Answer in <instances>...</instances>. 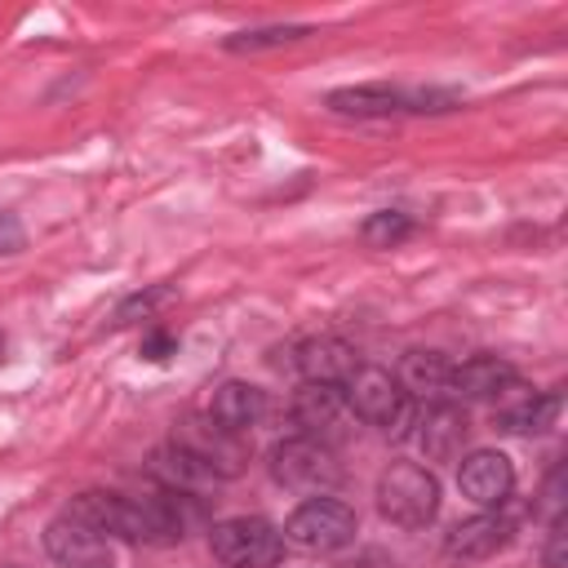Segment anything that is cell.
Segmentation results:
<instances>
[{"label":"cell","mask_w":568,"mask_h":568,"mask_svg":"<svg viewBox=\"0 0 568 568\" xmlns=\"http://www.w3.org/2000/svg\"><path fill=\"white\" fill-rule=\"evenodd\" d=\"M359 235H364L373 248H390V244H399L404 235H413V222H408V213H399V209H382V213L364 217Z\"/></svg>","instance_id":"cell-18"},{"label":"cell","mask_w":568,"mask_h":568,"mask_svg":"<svg viewBox=\"0 0 568 568\" xmlns=\"http://www.w3.org/2000/svg\"><path fill=\"white\" fill-rule=\"evenodd\" d=\"M457 484L475 506H501L510 497V488H515V466L497 448H475L470 457H462Z\"/></svg>","instance_id":"cell-6"},{"label":"cell","mask_w":568,"mask_h":568,"mask_svg":"<svg viewBox=\"0 0 568 568\" xmlns=\"http://www.w3.org/2000/svg\"><path fill=\"white\" fill-rule=\"evenodd\" d=\"M169 355H178V337H173V333H164V328H151V333L142 337V359L164 364Z\"/></svg>","instance_id":"cell-20"},{"label":"cell","mask_w":568,"mask_h":568,"mask_svg":"<svg viewBox=\"0 0 568 568\" xmlns=\"http://www.w3.org/2000/svg\"><path fill=\"white\" fill-rule=\"evenodd\" d=\"M209 546L226 568H275L284 559V537L275 532V524H266L257 515L213 524Z\"/></svg>","instance_id":"cell-3"},{"label":"cell","mask_w":568,"mask_h":568,"mask_svg":"<svg viewBox=\"0 0 568 568\" xmlns=\"http://www.w3.org/2000/svg\"><path fill=\"white\" fill-rule=\"evenodd\" d=\"M448 373H453V364L439 351H408L399 359L395 382H399V390L408 399H435V395L448 390Z\"/></svg>","instance_id":"cell-13"},{"label":"cell","mask_w":568,"mask_h":568,"mask_svg":"<svg viewBox=\"0 0 568 568\" xmlns=\"http://www.w3.org/2000/svg\"><path fill=\"white\" fill-rule=\"evenodd\" d=\"M417 426H422L417 444H422V453L430 462H453L462 453L466 435H470V422H466V413L457 404H430L426 417H417Z\"/></svg>","instance_id":"cell-10"},{"label":"cell","mask_w":568,"mask_h":568,"mask_svg":"<svg viewBox=\"0 0 568 568\" xmlns=\"http://www.w3.org/2000/svg\"><path fill=\"white\" fill-rule=\"evenodd\" d=\"M0 346H4V337H0Z\"/></svg>","instance_id":"cell-24"},{"label":"cell","mask_w":568,"mask_h":568,"mask_svg":"<svg viewBox=\"0 0 568 568\" xmlns=\"http://www.w3.org/2000/svg\"><path fill=\"white\" fill-rule=\"evenodd\" d=\"M284 532L302 550H342L355 541V510L337 497H311L288 515Z\"/></svg>","instance_id":"cell-4"},{"label":"cell","mask_w":568,"mask_h":568,"mask_svg":"<svg viewBox=\"0 0 568 568\" xmlns=\"http://www.w3.org/2000/svg\"><path fill=\"white\" fill-rule=\"evenodd\" d=\"M27 244V235H22V222L9 213V209H0V253H18Z\"/></svg>","instance_id":"cell-21"},{"label":"cell","mask_w":568,"mask_h":568,"mask_svg":"<svg viewBox=\"0 0 568 568\" xmlns=\"http://www.w3.org/2000/svg\"><path fill=\"white\" fill-rule=\"evenodd\" d=\"M297 368L306 382H333V386H346V377L359 368V355L351 342L342 337H306L297 346Z\"/></svg>","instance_id":"cell-9"},{"label":"cell","mask_w":568,"mask_h":568,"mask_svg":"<svg viewBox=\"0 0 568 568\" xmlns=\"http://www.w3.org/2000/svg\"><path fill=\"white\" fill-rule=\"evenodd\" d=\"M377 510L399 528H426L439 510V484L417 462H390L377 479Z\"/></svg>","instance_id":"cell-1"},{"label":"cell","mask_w":568,"mask_h":568,"mask_svg":"<svg viewBox=\"0 0 568 568\" xmlns=\"http://www.w3.org/2000/svg\"><path fill=\"white\" fill-rule=\"evenodd\" d=\"M346 408V390L333 386V382H306L297 395H293V422L311 435V430H324L337 422V413Z\"/></svg>","instance_id":"cell-15"},{"label":"cell","mask_w":568,"mask_h":568,"mask_svg":"<svg viewBox=\"0 0 568 568\" xmlns=\"http://www.w3.org/2000/svg\"><path fill=\"white\" fill-rule=\"evenodd\" d=\"M559 404H564L559 390H532V395H524V399L497 408V426L510 430V435H541V430L555 426Z\"/></svg>","instance_id":"cell-14"},{"label":"cell","mask_w":568,"mask_h":568,"mask_svg":"<svg viewBox=\"0 0 568 568\" xmlns=\"http://www.w3.org/2000/svg\"><path fill=\"white\" fill-rule=\"evenodd\" d=\"M271 479L284 488H333L342 479V466L320 439L293 435L271 448Z\"/></svg>","instance_id":"cell-5"},{"label":"cell","mask_w":568,"mask_h":568,"mask_svg":"<svg viewBox=\"0 0 568 568\" xmlns=\"http://www.w3.org/2000/svg\"><path fill=\"white\" fill-rule=\"evenodd\" d=\"M342 390H346V404L355 408L359 422H368V426H377L395 439L408 435V426L417 422L413 399L399 390V382L386 368H355Z\"/></svg>","instance_id":"cell-2"},{"label":"cell","mask_w":568,"mask_h":568,"mask_svg":"<svg viewBox=\"0 0 568 568\" xmlns=\"http://www.w3.org/2000/svg\"><path fill=\"white\" fill-rule=\"evenodd\" d=\"M515 386H519V368L506 364L501 355H475L448 373V390L462 399H501Z\"/></svg>","instance_id":"cell-8"},{"label":"cell","mask_w":568,"mask_h":568,"mask_svg":"<svg viewBox=\"0 0 568 568\" xmlns=\"http://www.w3.org/2000/svg\"><path fill=\"white\" fill-rule=\"evenodd\" d=\"M328 106L337 115H395V111H404V93H395L386 84H359V89L328 93Z\"/></svg>","instance_id":"cell-17"},{"label":"cell","mask_w":568,"mask_h":568,"mask_svg":"<svg viewBox=\"0 0 568 568\" xmlns=\"http://www.w3.org/2000/svg\"><path fill=\"white\" fill-rule=\"evenodd\" d=\"M44 546L62 568H111V541L102 532H93L89 524H75L67 515L49 524Z\"/></svg>","instance_id":"cell-7"},{"label":"cell","mask_w":568,"mask_h":568,"mask_svg":"<svg viewBox=\"0 0 568 568\" xmlns=\"http://www.w3.org/2000/svg\"><path fill=\"white\" fill-rule=\"evenodd\" d=\"M506 541H510V519H506V515H470V519H462V524L444 537V550H448L453 559H488V555H497Z\"/></svg>","instance_id":"cell-12"},{"label":"cell","mask_w":568,"mask_h":568,"mask_svg":"<svg viewBox=\"0 0 568 568\" xmlns=\"http://www.w3.org/2000/svg\"><path fill=\"white\" fill-rule=\"evenodd\" d=\"M151 475L155 479H164L173 493L178 488H195V484H209V479H217L209 466H204V457L200 453H191L186 444H164V448H155V457H151Z\"/></svg>","instance_id":"cell-16"},{"label":"cell","mask_w":568,"mask_h":568,"mask_svg":"<svg viewBox=\"0 0 568 568\" xmlns=\"http://www.w3.org/2000/svg\"><path fill=\"white\" fill-rule=\"evenodd\" d=\"M262 413H266V395L257 386H248V382H222L213 390V399H209V422L231 430V435L257 426Z\"/></svg>","instance_id":"cell-11"},{"label":"cell","mask_w":568,"mask_h":568,"mask_svg":"<svg viewBox=\"0 0 568 568\" xmlns=\"http://www.w3.org/2000/svg\"><path fill=\"white\" fill-rule=\"evenodd\" d=\"M546 568H568V559H564V515H555V524H550V541H546Z\"/></svg>","instance_id":"cell-22"},{"label":"cell","mask_w":568,"mask_h":568,"mask_svg":"<svg viewBox=\"0 0 568 568\" xmlns=\"http://www.w3.org/2000/svg\"><path fill=\"white\" fill-rule=\"evenodd\" d=\"M306 27H262V31H240L226 40V49L235 53H253V49H275V44H288V40H302Z\"/></svg>","instance_id":"cell-19"},{"label":"cell","mask_w":568,"mask_h":568,"mask_svg":"<svg viewBox=\"0 0 568 568\" xmlns=\"http://www.w3.org/2000/svg\"><path fill=\"white\" fill-rule=\"evenodd\" d=\"M160 297H164V288H155V293H146V297H142V293H138V297H129V302H124V306L115 311V324H129V320H133L138 311L146 315V311H151V306H155Z\"/></svg>","instance_id":"cell-23"}]
</instances>
